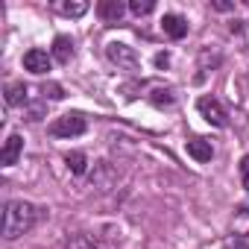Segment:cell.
I'll return each mask as SVG.
<instances>
[{
    "label": "cell",
    "instance_id": "cell-22",
    "mask_svg": "<svg viewBox=\"0 0 249 249\" xmlns=\"http://www.w3.org/2000/svg\"><path fill=\"white\" fill-rule=\"evenodd\" d=\"M41 117H44V106H41V103L27 108V120H41Z\"/></svg>",
    "mask_w": 249,
    "mask_h": 249
},
{
    "label": "cell",
    "instance_id": "cell-6",
    "mask_svg": "<svg viewBox=\"0 0 249 249\" xmlns=\"http://www.w3.org/2000/svg\"><path fill=\"white\" fill-rule=\"evenodd\" d=\"M161 30H164V36L167 38H173V41H179V38H185L188 36V21L182 18V15H164L161 18Z\"/></svg>",
    "mask_w": 249,
    "mask_h": 249
},
{
    "label": "cell",
    "instance_id": "cell-23",
    "mask_svg": "<svg viewBox=\"0 0 249 249\" xmlns=\"http://www.w3.org/2000/svg\"><path fill=\"white\" fill-rule=\"evenodd\" d=\"M217 12H229V9H234V3H229V0H214V3H211Z\"/></svg>",
    "mask_w": 249,
    "mask_h": 249
},
{
    "label": "cell",
    "instance_id": "cell-19",
    "mask_svg": "<svg viewBox=\"0 0 249 249\" xmlns=\"http://www.w3.org/2000/svg\"><path fill=\"white\" fill-rule=\"evenodd\" d=\"M41 94H44V97H50V100H62V97H65L62 85H56V82H47V85H41Z\"/></svg>",
    "mask_w": 249,
    "mask_h": 249
},
{
    "label": "cell",
    "instance_id": "cell-20",
    "mask_svg": "<svg viewBox=\"0 0 249 249\" xmlns=\"http://www.w3.org/2000/svg\"><path fill=\"white\" fill-rule=\"evenodd\" d=\"M223 249H249V243H246V237L231 234V237H226V240H223Z\"/></svg>",
    "mask_w": 249,
    "mask_h": 249
},
{
    "label": "cell",
    "instance_id": "cell-16",
    "mask_svg": "<svg viewBox=\"0 0 249 249\" xmlns=\"http://www.w3.org/2000/svg\"><path fill=\"white\" fill-rule=\"evenodd\" d=\"M68 249H100V243L91 234H71L68 237Z\"/></svg>",
    "mask_w": 249,
    "mask_h": 249
},
{
    "label": "cell",
    "instance_id": "cell-8",
    "mask_svg": "<svg viewBox=\"0 0 249 249\" xmlns=\"http://www.w3.org/2000/svg\"><path fill=\"white\" fill-rule=\"evenodd\" d=\"M188 156H191L194 161L205 164V161H211L214 147H211V141H205V138H194V141H188Z\"/></svg>",
    "mask_w": 249,
    "mask_h": 249
},
{
    "label": "cell",
    "instance_id": "cell-3",
    "mask_svg": "<svg viewBox=\"0 0 249 249\" xmlns=\"http://www.w3.org/2000/svg\"><path fill=\"white\" fill-rule=\"evenodd\" d=\"M106 56H108L117 68H123V71H138V68H141V59H138L135 47H129V44L111 41V44L106 47Z\"/></svg>",
    "mask_w": 249,
    "mask_h": 249
},
{
    "label": "cell",
    "instance_id": "cell-4",
    "mask_svg": "<svg viewBox=\"0 0 249 249\" xmlns=\"http://www.w3.org/2000/svg\"><path fill=\"white\" fill-rule=\"evenodd\" d=\"M196 108H199V114L211 123V126H220V129H223L226 123H229V114H226V108L220 106L217 97H208V94L199 97V100H196Z\"/></svg>",
    "mask_w": 249,
    "mask_h": 249
},
{
    "label": "cell",
    "instance_id": "cell-13",
    "mask_svg": "<svg viewBox=\"0 0 249 249\" xmlns=\"http://www.w3.org/2000/svg\"><path fill=\"white\" fill-rule=\"evenodd\" d=\"M231 231H234L237 237H249V205H243V208H237V211H234Z\"/></svg>",
    "mask_w": 249,
    "mask_h": 249
},
{
    "label": "cell",
    "instance_id": "cell-1",
    "mask_svg": "<svg viewBox=\"0 0 249 249\" xmlns=\"http://www.w3.org/2000/svg\"><path fill=\"white\" fill-rule=\"evenodd\" d=\"M41 211L27 202V199H12L3 205V240H15L21 234H27L36 223H38Z\"/></svg>",
    "mask_w": 249,
    "mask_h": 249
},
{
    "label": "cell",
    "instance_id": "cell-11",
    "mask_svg": "<svg viewBox=\"0 0 249 249\" xmlns=\"http://www.w3.org/2000/svg\"><path fill=\"white\" fill-rule=\"evenodd\" d=\"M91 182H94V188H100V191H108V188L114 185V170H111L106 161H100V164H94Z\"/></svg>",
    "mask_w": 249,
    "mask_h": 249
},
{
    "label": "cell",
    "instance_id": "cell-18",
    "mask_svg": "<svg viewBox=\"0 0 249 249\" xmlns=\"http://www.w3.org/2000/svg\"><path fill=\"white\" fill-rule=\"evenodd\" d=\"M129 9H132L135 15H150V12L156 9V0H132Z\"/></svg>",
    "mask_w": 249,
    "mask_h": 249
},
{
    "label": "cell",
    "instance_id": "cell-21",
    "mask_svg": "<svg viewBox=\"0 0 249 249\" xmlns=\"http://www.w3.org/2000/svg\"><path fill=\"white\" fill-rule=\"evenodd\" d=\"M240 185L249 191V156H243V159H240Z\"/></svg>",
    "mask_w": 249,
    "mask_h": 249
},
{
    "label": "cell",
    "instance_id": "cell-25",
    "mask_svg": "<svg viewBox=\"0 0 249 249\" xmlns=\"http://www.w3.org/2000/svg\"><path fill=\"white\" fill-rule=\"evenodd\" d=\"M229 30H231V33H243V21H231Z\"/></svg>",
    "mask_w": 249,
    "mask_h": 249
},
{
    "label": "cell",
    "instance_id": "cell-17",
    "mask_svg": "<svg viewBox=\"0 0 249 249\" xmlns=\"http://www.w3.org/2000/svg\"><path fill=\"white\" fill-rule=\"evenodd\" d=\"M150 100H153L156 106H173V100H176V97H173V91H170V88H156V91L150 94Z\"/></svg>",
    "mask_w": 249,
    "mask_h": 249
},
{
    "label": "cell",
    "instance_id": "cell-14",
    "mask_svg": "<svg viewBox=\"0 0 249 249\" xmlns=\"http://www.w3.org/2000/svg\"><path fill=\"white\" fill-rule=\"evenodd\" d=\"M65 161H68V170L76 173V176H82V173L88 170V159H85V153H68Z\"/></svg>",
    "mask_w": 249,
    "mask_h": 249
},
{
    "label": "cell",
    "instance_id": "cell-24",
    "mask_svg": "<svg viewBox=\"0 0 249 249\" xmlns=\"http://www.w3.org/2000/svg\"><path fill=\"white\" fill-rule=\"evenodd\" d=\"M167 62H170V56H167V53H159V56H156V65H159V68H164Z\"/></svg>",
    "mask_w": 249,
    "mask_h": 249
},
{
    "label": "cell",
    "instance_id": "cell-2",
    "mask_svg": "<svg viewBox=\"0 0 249 249\" xmlns=\"http://www.w3.org/2000/svg\"><path fill=\"white\" fill-rule=\"evenodd\" d=\"M85 132V117L82 114H62L50 123V135L53 138H76Z\"/></svg>",
    "mask_w": 249,
    "mask_h": 249
},
{
    "label": "cell",
    "instance_id": "cell-12",
    "mask_svg": "<svg viewBox=\"0 0 249 249\" xmlns=\"http://www.w3.org/2000/svg\"><path fill=\"white\" fill-rule=\"evenodd\" d=\"M6 106H27V85L24 82L6 85Z\"/></svg>",
    "mask_w": 249,
    "mask_h": 249
},
{
    "label": "cell",
    "instance_id": "cell-15",
    "mask_svg": "<svg viewBox=\"0 0 249 249\" xmlns=\"http://www.w3.org/2000/svg\"><path fill=\"white\" fill-rule=\"evenodd\" d=\"M56 9L62 15H68V18H79V15L88 12V3H85V0H73V3H56Z\"/></svg>",
    "mask_w": 249,
    "mask_h": 249
},
{
    "label": "cell",
    "instance_id": "cell-9",
    "mask_svg": "<svg viewBox=\"0 0 249 249\" xmlns=\"http://www.w3.org/2000/svg\"><path fill=\"white\" fill-rule=\"evenodd\" d=\"M21 150H24V138H21V135H9L6 144H3V153H0V161H3L6 167H12V164L18 161Z\"/></svg>",
    "mask_w": 249,
    "mask_h": 249
},
{
    "label": "cell",
    "instance_id": "cell-7",
    "mask_svg": "<svg viewBox=\"0 0 249 249\" xmlns=\"http://www.w3.org/2000/svg\"><path fill=\"white\" fill-rule=\"evenodd\" d=\"M71 59H73V38L71 36H56V41H53V62L68 65Z\"/></svg>",
    "mask_w": 249,
    "mask_h": 249
},
{
    "label": "cell",
    "instance_id": "cell-10",
    "mask_svg": "<svg viewBox=\"0 0 249 249\" xmlns=\"http://www.w3.org/2000/svg\"><path fill=\"white\" fill-rule=\"evenodd\" d=\"M97 12H100V18H103V21L117 24V21L123 18V12H126V6H123L120 0H103V3L97 6Z\"/></svg>",
    "mask_w": 249,
    "mask_h": 249
},
{
    "label": "cell",
    "instance_id": "cell-5",
    "mask_svg": "<svg viewBox=\"0 0 249 249\" xmlns=\"http://www.w3.org/2000/svg\"><path fill=\"white\" fill-rule=\"evenodd\" d=\"M50 65H53V56H47V53L38 50V47L24 53V68H27L30 73H38V76H41V73L50 71Z\"/></svg>",
    "mask_w": 249,
    "mask_h": 249
}]
</instances>
